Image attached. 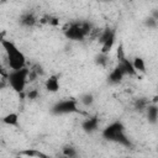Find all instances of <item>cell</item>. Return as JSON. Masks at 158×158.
<instances>
[{
	"instance_id": "cell-14",
	"label": "cell",
	"mask_w": 158,
	"mask_h": 158,
	"mask_svg": "<svg viewBox=\"0 0 158 158\" xmlns=\"http://www.w3.org/2000/svg\"><path fill=\"white\" fill-rule=\"evenodd\" d=\"M132 65H133V69L136 70V73H138V72L144 73L146 72V63H144V59L141 57H136L132 60Z\"/></svg>"
},
{
	"instance_id": "cell-11",
	"label": "cell",
	"mask_w": 158,
	"mask_h": 158,
	"mask_svg": "<svg viewBox=\"0 0 158 158\" xmlns=\"http://www.w3.org/2000/svg\"><path fill=\"white\" fill-rule=\"evenodd\" d=\"M36 16L32 14V12H26L23 14L21 17H20V23L22 26H26V27H31L36 23Z\"/></svg>"
},
{
	"instance_id": "cell-4",
	"label": "cell",
	"mask_w": 158,
	"mask_h": 158,
	"mask_svg": "<svg viewBox=\"0 0 158 158\" xmlns=\"http://www.w3.org/2000/svg\"><path fill=\"white\" fill-rule=\"evenodd\" d=\"M90 23L88 22H72L65 27L64 36L72 41H83L84 37L90 32Z\"/></svg>"
},
{
	"instance_id": "cell-7",
	"label": "cell",
	"mask_w": 158,
	"mask_h": 158,
	"mask_svg": "<svg viewBox=\"0 0 158 158\" xmlns=\"http://www.w3.org/2000/svg\"><path fill=\"white\" fill-rule=\"evenodd\" d=\"M59 79L57 75H51L49 78L46 79L44 81V88L49 93H57L59 90Z\"/></svg>"
},
{
	"instance_id": "cell-27",
	"label": "cell",
	"mask_w": 158,
	"mask_h": 158,
	"mask_svg": "<svg viewBox=\"0 0 158 158\" xmlns=\"http://www.w3.org/2000/svg\"><path fill=\"white\" fill-rule=\"evenodd\" d=\"M14 158H22V156H21V154H19V156H16V157H14Z\"/></svg>"
},
{
	"instance_id": "cell-16",
	"label": "cell",
	"mask_w": 158,
	"mask_h": 158,
	"mask_svg": "<svg viewBox=\"0 0 158 158\" xmlns=\"http://www.w3.org/2000/svg\"><path fill=\"white\" fill-rule=\"evenodd\" d=\"M21 156L22 154H26V156H30V157H40V158H49L48 156H46V154H43L42 152H40V151H35V149H30V151H22L21 153H20Z\"/></svg>"
},
{
	"instance_id": "cell-15",
	"label": "cell",
	"mask_w": 158,
	"mask_h": 158,
	"mask_svg": "<svg viewBox=\"0 0 158 158\" xmlns=\"http://www.w3.org/2000/svg\"><path fill=\"white\" fill-rule=\"evenodd\" d=\"M80 102H81L84 106H86V107L91 106L93 102H94V96H93V94H91V93H85V94H83V95L80 96Z\"/></svg>"
},
{
	"instance_id": "cell-12",
	"label": "cell",
	"mask_w": 158,
	"mask_h": 158,
	"mask_svg": "<svg viewBox=\"0 0 158 158\" xmlns=\"http://www.w3.org/2000/svg\"><path fill=\"white\" fill-rule=\"evenodd\" d=\"M1 121L9 126H19V115L16 112H9L1 118Z\"/></svg>"
},
{
	"instance_id": "cell-10",
	"label": "cell",
	"mask_w": 158,
	"mask_h": 158,
	"mask_svg": "<svg viewBox=\"0 0 158 158\" xmlns=\"http://www.w3.org/2000/svg\"><path fill=\"white\" fill-rule=\"evenodd\" d=\"M123 74H122V72L116 67L115 69H112L111 70V73L109 74V77H107V83L109 84H118L122 79H123Z\"/></svg>"
},
{
	"instance_id": "cell-19",
	"label": "cell",
	"mask_w": 158,
	"mask_h": 158,
	"mask_svg": "<svg viewBox=\"0 0 158 158\" xmlns=\"http://www.w3.org/2000/svg\"><path fill=\"white\" fill-rule=\"evenodd\" d=\"M107 60H109V56H107V54L100 53V54H98V56L95 57V63H96L98 65H101V67H105V65L107 64Z\"/></svg>"
},
{
	"instance_id": "cell-13",
	"label": "cell",
	"mask_w": 158,
	"mask_h": 158,
	"mask_svg": "<svg viewBox=\"0 0 158 158\" xmlns=\"http://www.w3.org/2000/svg\"><path fill=\"white\" fill-rule=\"evenodd\" d=\"M115 38H116V35H115V33H114L112 36H110V37L101 44V52H100V53H102V54H109L110 51L112 49L114 44H115Z\"/></svg>"
},
{
	"instance_id": "cell-24",
	"label": "cell",
	"mask_w": 158,
	"mask_h": 158,
	"mask_svg": "<svg viewBox=\"0 0 158 158\" xmlns=\"http://www.w3.org/2000/svg\"><path fill=\"white\" fill-rule=\"evenodd\" d=\"M0 75H1V78H7V73H6L5 69L2 68L1 63H0Z\"/></svg>"
},
{
	"instance_id": "cell-20",
	"label": "cell",
	"mask_w": 158,
	"mask_h": 158,
	"mask_svg": "<svg viewBox=\"0 0 158 158\" xmlns=\"http://www.w3.org/2000/svg\"><path fill=\"white\" fill-rule=\"evenodd\" d=\"M135 106H136L137 110H143V109H146V107L148 106V102H147L146 99H138V100L136 101Z\"/></svg>"
},
{
	"instance_id": "cell-21",
	"label": "cell",
	"mask_w": 158,
	"mask_h": 158,
	"mask_svg": "<svg viewBox=\"0 0 158 158\" xmlns=\"http://www.w3.org/2000/svg\"><path fill=\"white\" fill-rule=\"evenodd\" d=\"M144 23H146V26H148L151 28H156L157 27V20H154L152 16H149L148 19H146Z\"/></svg>"
},
{
	"instance_id": "cell-17",
	"label": "cell",
	"mask_w": 158,
	"mask_h": 158,
	"mask_svg": "<svg viewBox=\"0 0 158 158\" xmlns=\"http://www.w3.org/2000/svg\"><path fill=\"white\" fill-rule=\"evenodd\" d=\"M114 33H115V31H114L112 28H109V27H107V28H105V30L101 32L100 37H99V41H100V43L102 44V43H104V42H105V41H106V40H107L110 36H112Z\"/></svg>"
},
{
	"instance_id": "cell-23",
	"label": "cell",
	"mask_w": 158,
	"mask_h": 158,
	"mask_svg": "<svg viewBox=\"0 0 158 158\" xmlns=\"http://www.w3.org/2000/svg\"><path fill=\"white\" fill-rule=\"evenodd\" d=\"M37 96H38V90H36V89L30 90V91L27 93V98H28V99H31V100L37 99Z\"/></svg>"
},
{
	"instance_id": "cell-2",
	"label": "cell",
	"mask_w": 158,
	"mask_h": 158,
	"mask_svg": "<svg viewBox=\"0 0 158 158\" xmlns=\"http://www.w3.org/2000/svg\"><path fill=\"white\" fill-rule=\"evenodd\" d=\"M102 137L106 141H111L118 144H122L125 147H131L132 143L128 139L127 135L125 133V126L121 121H114L109 126H106L102 130Z\"/></svg>"
},
{
	"instance_id": "cell-26",
	"label": "cell",
	"mask_w": 158,
	"mask_h": 158,
	"mask_svg": "<svg viewBox=\"0 0 158 158\" xmlns=\"http://www.w3.org/2000/svg\"><path fill=\"white\" fill-rule=\"evenodd\" d=\"M5 86V83H4V79H0V89Z\"/></svg>"
},
{
	"instance_id": "cell-22",
	"label": "cell",
	"mask_w": 158,
	"mask_h": 158,
	"mask_svg": "<svg viewBox=\"0 0 158 158\" xmlns=\"http://www.w3.org/2000/svg\"><path fill=\"white\" fill-rule=\"evenodd\" d=\"M116 56H117V59H118V60H122L123 58H126V57H125V52H123L122 44H118L117 51H116Z\"/></svg>"
},
{
	"instance_id": "cell-18",
	"label": "cell",
	"mask_w": 158,
	"mask_h": 158,
	"mask_svg": "<svg viewBox=\"0 0 158 158\" xmlns=\"http://www.w3.org/2000/svg\"><path fill=\"white\" fill-rule=\"evenodd\" d=\"M63 154L65 158H75L77 157V149L70 147V146H65L63 148Z\"/></svg>"
},
{
	"instance_id": "cell-25",
	"label": "cell",
	"mask_w": 158,
	"mask_h": 158,
	"mask_svg": "<svg viewBox=\"0 0 158 158\" xmlns=\"http://www.w3.org/2000/svg\"><path fill=\"white\" fill-rule=\"evenodd\" d=\"M48 22L51 23V25H58V20L56 19V17H49V20H48Z\"/></svg>"
},
{
	"instance_id": "cell-1",
	"label": "cell",
	"mask_w": 158,
	"mask_h": 158,
	"mask_svg": "<svg viewBox=\"0 0 158 158\" xmlns=\"http://www.w3.org/2000/svg\"><path fill=\"white\" fill-rule=\"evenodd\" d=\"M7 58V64L11 68V70H19L26 67V57L25 54L17 48V46L10 41V40H4L0 42Z\"/></svg>"
},
{
	"instance_id": "cell-3",
	"label": "cell",
	"mask_w": 158,
	"mask_h": 158,
	"mask_svg": "<svg viewBox=\"0 0 158 158\" xmlns=\"http://www.w3.org/2000/svg\"><path fill=\"white\" fill-rule=\"evenodd\" d=\"M27 78H28V68H22L19 70H11L7 73V83L11 86V89L19 94L23 93L26 84H27Z\"/></svg>"
},
{
	"instance_id": "cell-9",
	"label": "cell",
	"mask_w": 158,
	"mask_h": 158,
	"mask_svg": "<svg viewBox=\"0 0 158 158\" xmlns=\"http://www.w3.org/2000/svg\"><path fill=\"white\" fill-rule=\"evenodd\" d=\"M146 114H147V120L149 123L156 125L158 121V107L156 104H148V106L146 107Z\"/></svg>"
},
{
	"instance_id": "cell-8",
	"label": "cell",
	"mask_w": 158,
	"mask_h": 158,
	"mask_svg": "<svg viewBox=\"0 0 158 158\" xmlns=\"http://www.w3.org/2000/svg\"><path fill=\"white\" fill-rule=\"evenodd\" d=\"M98 126H99V118L98 117H89V118H86V120H84L83 121V123H81V127H83V130L85 131V132H89V133H91V132H94V131H96L98 130Z\"/></svg>"
},
{
	"instance_id": "cell-6",
	"label": "cell",
	"mask_w": 158,
	"mask_h": 158,
	"mask_svg": "<svg viewBox=\"0 0 158 158\" xmlns=\"http://www.w3.org/2000/svg\"><path fill=\"white\" fill-rule=\"evenodd\" d=\"M117 68L122 72L123 75H136V70L133 69V65H132V62H130L127 58H123L122 60H118V64H117Z\"/></svg>"
},
{
	"instance_id": "cell-5",
	"label": "cell",
	"mask_w": 158,
	"mask_h": 158,
	"mask_svg": "<svg viewBox=\"0 0 158 158\" xmlns=\"http://www.w3.org/2000/svg\"><path fill=\"white\" fill-rule=\"evenodd\" d=\"M51 112L53 115H67V114H74V112H79L77 101L73 99H67V100H60L58 102H56L52 109Z\"/></svg>"
}]
</instances>
